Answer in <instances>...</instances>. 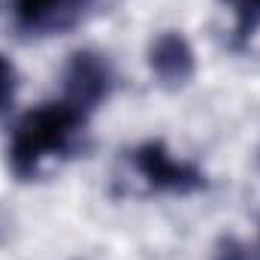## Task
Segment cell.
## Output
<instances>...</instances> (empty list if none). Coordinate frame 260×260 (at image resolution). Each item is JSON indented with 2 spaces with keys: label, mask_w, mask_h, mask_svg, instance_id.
I'll return each mask as SVG.
<instances>
[{
  "label": "cell",
  "mask_w": 260,
  "mask_h": 260,
  "mask_svg": "<svg viewBox=\"0 0 260 260\" xmlns=\"http://www.w3.org/2000/svg\"><path fill=\"white\" fill-rule=\"evenodd\" d=\"M85 121L88 112L70 103L67 97L30 109L12 130V142L6 151L9 170L18 179H34L46 160H55L73 151L79 133L85 130Z\"/></svg>",
  "instance_id": "6da1fadb"
},
{
  "label": "cell",
  "mask_w": 260,
  "mask_h": 260,
  "mask_svg": "<svg viewBox=\"0 0 260 260\" xmlns=\"http://www.w3.org/2000/svg\"><path fill=\"white\" fill-rule=\"evenodd\" d=\"M133 170L151 191H164V194H194L206 185V176L194 164L173 157L164 142L139 145L133 151Z\"/></svg>",
  "instance_id": "7a4b0ae2"
},
{
  "label": "cell",
  "mask_w": 260,
  "mask_h": 260,
  "mask_svg": "<svg viewBox=\"0 0 260 260\" xmlns=\"http://www.w3.org/2000/svg\"><path fill=\"white\" fill-rule=\"evenodd\" d=\"M112 70L94 52H76L64 70V97L88 115L109 97Z\"/></svg>",
  "instance_id": "3957f363"
},
{
  "label": "cell",
  "mask_w": 260,
  "mask_h": 260,
  "mask_svg": "<svg viewBox=\"0 0 260 260\" xmlns=\"http://www.w3.org/2000/svg\"><path fill=\"white\" fill-rule=\"evenodd\" d=\"M91 0H12V18L24 34H61L82 21Z\"/></svg>",
  "instance_id": "277c9868"
},
{
  "label": "cell",
  "mask_w": 260,
  "mask_h": 260,
  "mask_svg": "<svg viewBox=\"0 0 260 260\" xmlns=\"http://www.w3.org/2000/svg\"><path fill=\"white\" fill-rule=\"evenodd\" d=\"M148 64H151V73L160 82L182 85V82H188L194 76V49L188 46V40L182 34L170 30V34H160L151 43Z\"/></svg>",
  "instance_id": "5b68a950"
},
{
  "label": "cell",
  "mask_w": 260,
  "mask_h": 260,
  "mask_svg": "<svg viewBox=\"0 0 260 260\" xmlns=\"http://www.w3.org/2000/svg\"><path fill=\"white\" fill-rule=\"evenodd\" d=\"M236 12V34L239 40H248L260 27V0H227Z\"/></svg>",
  "instance_id": "8992f818"
},
{
  "label": "cell",
  "mask_w": 260,
  "mask_h": 260,
  "mask_svg": "<svg viewBox=\"0 0 260 260\" xmlns=\"http://www.w3.org/2000/svg\"><path fill=\"white\" fill-rule=\"evenodd\" d=\"M15 85H18V76H15V67L6 55H0V112L12 103L15 97Z\"/></svg>",
  "instance_id": "52a82bcc"
},
{
  "label": "cell",
  "mask_w": 260,
  "mask_h": 260,
  "mask_svg": "<svg viewBox=\"0 0 260 260\" xmlns=\"http://www.w3.org/2000/svg\"><path fill=\"white\" fill-rule=\"evenodd\" d=\"M215 260H254V257L248 254V248H245L242 242H236V239H224Z\"/></svg>",
  "instance_id": "ba28073f"
}]
</instances>
